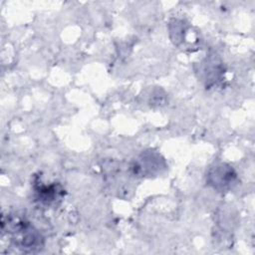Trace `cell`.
<instances>
[{"instance_id": "1", "label": "cell", "mask_w": 255, "mask_h": 255, "mask_svg": "<svg viewBox=\"0 0 255 255\" xmlns=\"http://www.w3.org/2000/svg\"><path fill=\"white\" fill-rule=\"evenodd\" d=\"M2 230L7 232L16 248L25 253H36L43 249L44 238L25 218L9 215L2 219Z\"/></svg>"}, {"instance_id": "2", "label": "cell", "mask_w": 255, "mask_h": 255, "mask_svg": "<svg viewBox=\"0 0 255 255\" xmlns=\"http://www.w3.org/2000/svg\"><path fill=\"white\" fill-rule=\"evenodd\" d=\"M237 174L234 169L224 163L211 167L207 174V182L216 190L225 191L231 188L236 181Z\"/></svg>"}, {"instance_id": "3", "label": "cell", "mask_w": 255, "mask_h": 255, "mask_svg": "<svg viewBox=\"0 0 255 255\" xmlns=\"http://www.w3.org/2000/svg\"><path fill=\"white\" fill-rule=\"evenodd\" d=\"M63 191L64 190L60 187V185L56 183L49 185L39 184L37 187H35L37 200L45 205H50L55 203L58 199H61Z\"/></svg>"}]
</instances>
